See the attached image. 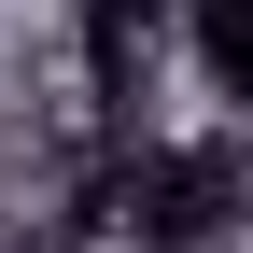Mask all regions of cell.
I'll return each instance as SVG.
<instances>
[{
	"instance_id": "cell-1",
	"label": "cell",
	"mask_w": 253,
	"mask_h": 253,
	"mask_svg": "<svg viewBox=\"0 0 253 253\" xmlns=\"http://www.w3.org/2000/svg\"><path fill=\"white\" fill-rule=\"evenodd\" d=\"M126 197H141V253H225L239 239V155H225V126L211 141H155Z\"/></svg>"
},
{
	"instance_id": "cell-2",
	"label": "cell",
	"mask_w": 253,
	"mask_h": 253,
	"mask_svg": "<svg viewBox=\"0 0 253 253\" xmlns=\"http://www.w3.org/2000/svg\"><path fill=\"white\" fill-rule=\"evenodd\" d=\"M169 14H183V56H197L211 113H239L253 99V0H169Z\"/></svg>"
}]
</instances>
